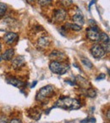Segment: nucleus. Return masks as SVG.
Returning a JSON list of instances; mask_svg holds the SVG:
<instances>
[{
  "label": "nucleus",
  "instance_id": "obj_20",
  "mask_svg": "<svg viewBox=\"0 0 110 123\" xmlns=\"http://www.w3.org/2000/svg\"><path fill=\"white\" fill-rule=\"evenodd\" d=\"M37 1L41 6H48L52 3V0H37Z\"/></svg>",
  "mask_w": 110,
  "mask_h": 123
},
{
  "label": "nucleus",
  "instance_id": "obj_11",
  "mask_svg": "<svg viewBox=\"0 0 110 123\" xmlns=\"http://www.w3.org/2000/svg\"><path fill=\"white\" fill-rule=\"evenodd\" d=\"M73 20H74L75 24L81 26L85 24V21H84V18H83V15L81 12L80 14H76L73 16Z\"/></svg>",
  "mask_w": 110,
  "mask_h": 123
},
{
  "label": "nucleus",
  "instance_id": "obj_26",
  "mask_svg": "<svg viewBox=\"0 0 110 123\" xmlns=\"http://www.w3.org/2000/svg\"><path fill=\"white\" fill-rule=\"evenodd\" d=\"M95 3H96V0H91V4H89V9H90V7H91L92 4H94Z\"/></svg>",
  "mask_w": 110,
  "mask_h": 123
},
{
  "label": "nucleus",
  "instance_id": "obj_24",
  "mask_svg": "<svg viewBox=\"0 0 110 123\" xmlns=\"http://www.w3.org/2000/svg\"><path fill=\"white\" fill-rule=\"evenodd\" d=\"M9 123H21V121L20 119H12Z\"/></svg>",
  "mask_w": 110,
  "mask_h": 123
},
{
  "label": "nucleus",
  "instance_id": "obj_21",
  "mask_svg": "<svg viewBox=\"0 0 110 123\" xmlns=\"http://www.w3.org/2000/svg\"><path fill=\"white\" fill-rule=\"evenodd\" d=\"M62 4L64 7H69L73 4V1L72 0H62Z\"/></svg>",
  "mask_w": 110,
  "mask_h": 123
},
{
  "label": "nucleus",
  "instance_id": "obj_27",
  "mask_svg": "<svg viewBox=\"0 0 110 123\" xmlns=\"http://www.w3.org/2000/svg\"><path fill=\"white\" fill-rule=\"evenodd\" d=\"M89 122V119H85L83 121H81V123H88Z\"/></svg>",
  "mask_w": 110,
  "mask_h": 123
},
{
  "label": "nucleus",
  "instance_id": "obj_12",
  "mask_svg": "<svg viewBox=\"0 0 110 123\" xmlns=\"http://www.w3.org/2000/svg\"><path fill=\"white\" fill-rule=\"evenodd\" d=\"M50 44V41L48 37H41L38 39L37 45L41 48H46Z\"/></svg>",
  "mask_w": 110,
  "mask_h": 123
},
{
  "label": "nucleus",
  "instance_id": "obj_6",
  "mask_svg": "<svg viewBox=\"0 0 110 123\" xmlns=\"http://www.w3.org/2000/svg\"><path fill=\"white\" fill-rule=\"evenodd\" d=\"M25 62H26V60H25L24 56H17V57H15L12 61V67L14 68V69H18L24 65Z\"/></svg>",
  "mask_w": 110,
  "mask_h": 123
},
{
  "label": "nucleus",
  "instance_id": "obj_5",
  "mask_svg": "<svg viewBox=\"0 0 110 123\" xmlns=\"http://www.w3.org/2000/svg\"><path fill=\"white\" fill-rule=\"evenodd\" d=\"M86 35H87V37L89 38L91 41H97L98 39H99L100 33L96 26H91L89 29H87V31H86Z\"/></svg>",
  "mask_w": 110,
  "mask_h": 123
},
{
  "label": "nucleus",
  "instance_id": "obj_18",
  "mask_svg": "<svg viewBox=\"0 0 110 123\" xmlns=\"http://www.w3.org/2000/svg\"><path fill=\"white\" fill-rule=\"evenodd\" d=\"M86 94H87V96H89V97L93 98L96 95V93L93 89H88L87 90H86Z\"/></svg>",
  "mask_w": 110,
  "mask_h": 123
},
{
  "label": "nucleus",
  "instance_id": "obj_8",
  "mask_svg": "<svg viewBox=\"0 0 110 123\" xmlns=\"http://www.w3.org/2000/svg\"><path fill=\"white\" fill-rule=\"evenodd\" d=\"M17 37H18V35L16 34V33L8 32V33H6V34L4 35V41H5V42L7 43V44L11 45L12 43L14 42V41L17 39Z\"/></svg>",
  "mask_w": 110,
  "mask_h": 123
},
{
  "label": "nucleus",
  "instance_id": "obj_28",
  "mask_svg": "<svg viewBox=\"0 0 110 123\" xmlns=\"http://www.w3.org/2000/svg\"><path fill=\"white\" fill-rule=\"evenodd\" d=\"M26 1H27V2L29 3V4H33V3L36 2V0H26Z\"/></svg>",
  "mask_w": 110,
  "mask_h": 123
},
{
  "label": "nucleus",
  "instance_id": "obj_14",
  "mask_svg": "<svg viewBox=\"0 0 110 123\" xmlns=\"http://www.w3.org/2000/svg\"><path fill=\"white\" fill-rule=\"evenodd\" d=\"M98 41H101L103 44H109V37L107 34L105 33H101L99 35V39Z\"/></svg>",
  "mask_w": 110,
  "mask_h": 123
},
{
  "label": "nucleus",
  "instance_id": "obj_17",
  "mask_svg": "<svg viewBox=\"0 0 110 123\" xmlns=\"http://www.w3.org/2000/svg\"><path fill=\"white\" fill-rule=\"evenodd\" d=\"M7 11V5L4 3H0V17H2Z\"/></svg>",
  "mask_w": 110,
  "mask_h": 123
},
{
  "label": "nucleus",
  "instance_id": "obj_3",
  "mask_svg": "<svg viewBox=\"0 0 110 123\" xmlns=\"http://www.w3.org/2000/svg\"><path fill=\"white\" fill-rule=\"evenodd\" d=\"M54 94V89L52 85H47L40 89L39 93L36 95V99L42 100L46 98H50Z\"/></svg>",
  "mask_w": 110,
  "mask_h": 123
},
{
  "label": "nucleus",
  "instance_id": "obj_7",
  "mask_svg": "<svg viewBox=\"0 0 110 123\" xmlns=\"http://www.w3.org/2000/svg\"><path fill=\"white\" fill-rule=\"evenodd\" d=\"M66 18V11L64 9H58V10H55L54 12V19L58 22H61V21H64Z\"/></svg>",
  "mask_w": 110,
  "mask_h": 123
},
{
  "label": "nucleus",
  "instance_id": "obj_1",
  "mask_svg": "<svg viewBox=\"0 0 110 123\" xmlns=\"http://www.w3.org/2000/svg\"><path fill=\"white\" fill-rule=\"evenodd\" d=\"M53 107L61 108L64 110H78L81 107V103L76 99L70 97H62L56 102Z\"/></svg>",
  "mask_w": 110,
  "mask_h": 123
},
{
  "label": "nucleus",
  "instance_id": "obj_10",
  "mask_svg": "<svg viewBox=\"0 0 110 123\" xmlns=\"http://www.w3.org/2000/svg\"><path fill=\"white\" fill-rule=\"evenodd\" d=\"M50 58L54 60V61L59 62V61H62V60H64V58H65V55L63 52H61V51H53V52L50 54Z\"/></svg>",
  "mask_w": 110,
  "mask_h": 123
},
{
  "label": "nucleus",
  "instance_id": "obj_22",
  "mask_svg": "<svg viewBox=\"0 0 110 123\" xmlns=\"http://www.w3.org/2000/svg\"><path fill=\"white\" fill-rule=\"evenodd\" d=\"M0 123H8V120L5 116H0Z\"/></svg>",
  "mask_w": 110,
  "mask_h": 123
},
{
  "label": "nucleus",
  "instance_id": "obj_2",
  "mask_svg": "<svg viewBox=\"0 0 110 123\" xmlns=\"http://www.w3.org/2000/svg\"><path fill=\"white\" fill-rule=\"evenodd\" d=\"M69 66L66 63H63L60 62L53 61L49 64V68L53 74H57L59 75L64 74L69 69Z\"/></svg>",
  "mask_w": 110,
  "mask_h": 123
},
{
  "label": "nucleus",
  "instance_id": "obj_16",
  "mask_svg": "<svg viewBox=\"0 0 110 123\" xmlns=\"http://www.w3.org/2000/svg\"><path fill=\"white\" fill-rule=\"evenodd\" d=\"M81 62H82V64L85 66V67H86L87 68L91 69L93 68V64L91 63V62H90L88 59H86V58H81Z\"/></svg>",
  "mask_w": 110,
  "mask_h": 123
},
{
  "label": "nucleus",
  "instance_id": "obj_25",
  "mask_svg": "<svg viewBox=\"0 0 110 123\" xmlns=\"http://www.w3.org/2000/svg\"><path fill=\"white\" fill-rule=\"evenodd\" d=\"M90 24L91 25V26H96V22H95V20H93V19H90Z\"/></svg>",
  "mask_w": 110,
  "mask_h": 123
},
{
  "label": "nucleus",
  "instance_id": "obj_15",
  "mask_svg": "<svg viewBox=\"0 0 110 123\" xmlns=\"http://www.w3.org/2000/svg\"><path fill=\"white\" fill-rule=\"evenodd\" d=\"M76 82L79 83L80 85H81V87H83V88H86V86L89 84H88V82H87V80H86L85 79H83V78L81 77V76H77V77L76 78Z\"/></svg>",
  "mask_w": 110,
  "mask_h": 123
},
{
  "label": "nucleus",
  "instance_id": "obj_31",
  "mask_svg": "<svg viewBox=\"0 0 110 123\" xmlns=\"http://www.w3.org/2000/svg\"><path fill=\"white\" fill-rule=\"evenodd\" d=\"M1 49H2V46H1V44H0V51H1Z\"/></svg>",
  "mask_w": 110,
  "mask_h": 123
},
{
  "label": "nucleus",
  "instance_id": "obj_29",
  "mask_svg": "<svg viewBox=\"0 0 110 123\" xmlns=\"http://www.w3.org/2000/svg\"><path fill=\"white\" fill-rule=\"evenodd\" d=\"M36 83H37V82H36V81H35V82H34V84H33L32 85H31V88L35 87V85H36Z\"/></svg>",
  "mask_w": 110,
  "mask_h": 123
},
{
  "label": "nucleus",
  "instance_id": "obj_32",
  "mask_svg": "<svg viewBox=\"0 0 110 123\" xmlns=\"http://www.w3.org/2000/svg\"><path fill=\"white\" fill-rule=\"evenodd\" d=\"M1 60H2V57H1V56H0V62H1Z\"/></svg>",
  "mask_w": 110,
  "mask_h": 123
},
{
  "label": "nucleus",
  "instance_id": "obj_9",
  "mask_svg": "<svg viewBox=\"0 0 110 123\" xmlns=\"http://www.w3.org/2000/svg\"><path fill=\"white\" fill-rule=\"evenodd\" d=\"M8 84H11V85L14 86V87H17V88H21L23 86L26 85L24 82H22L21 80L18 79H14V78H9V79H6Z\"/></svg>",
  "mask_w": 110,
  "mask_h": 123
},
{
  "label": "nucleus",
  "instance_id": "obj_19",
  "mask_svg": "<svg viewBox=\"0 0 110 123\" xmlns=\"http://www.w3.org/2000/svg\"><path fill=\"white\" fill-rule=\"evenodd\" d=\"M69 25V28H70L71 30H73V31H79L81 30V26L78 25H76V24H70V25Z\"/></svg>",
  "mask_w": 110,
  "mask_h": 123
},
{
  "label": "nucleus",
  "instance_id": "obj_23",
  "mask_svg": "<svg viewBox=\"0 0 110 123\" xmlns=\"http://www.w3.org/2000/svg\"><path fill=\"white\" fill-rule=\"evenodd\" d=\"M105 77H106V76H105V74H100L99 76H98L97 78H96V80H102V79H105Z\"/></svg>",
  "mask_w": 110,
  "mask_h": 123
},
{
  "label": "nucleus",
  "instance_id": "obj_30",
  "mask_svg": "<svg viewBox=\"0 0 110 123\" xmlns=\"http://www.w3.org/2000/svg\"><path fill=\"white\" fill-rule=\"evenodd\" d=\"M108 118L109 119V111H108Z\"/></svg>",
  "mask_w": 110,
  "mask_h": 123
},
{
  "label": "nucleus",
  "instance_id": "obj_4",
  "mask_svg": "<svg viewBox=\"0 0 110 123\" xmlns=\"http://www.w3.org/2000/svg\"><path fill=\"white\" fill-rule=\"evenodd\" d=\"M91 52L95 58H102L105 56V54H106V51H104L103 46L99 44L94 45V46L91 47Z\"/></svg>",
  "mask_w": 110,
  "mask_h": 123
},
{
  "label": "nucleus",
  "instance_id": "obj_13",
  "mask_svg": "<svg viewBox=\"0 0 110 123\" xmlns=\"http://www.w3.org/2000/svg\"><path fill=\"white\" fill-rule=\"evenodd\" d=\"M14 54V50L11 48V49H9V50H7V51H5V52L2 55L1 57H2V59L5 60V61H9V60L12 59Z\"/></svg>",
  "mask_w": 110,
  "mask_h": 123
}]
</instances>
